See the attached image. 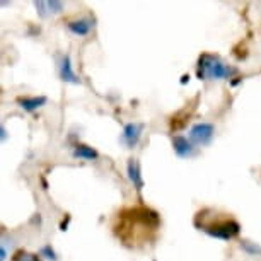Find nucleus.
<instances>
[{
	"label": "nucleus",
	"mask_w": 261,
	"mask_h": 261,
	"mask_svg": "<svg viewBox=\"0 0 261 261\" xmlns=\"http://www.w3.org/2000/svg\"><path fill=\"white\" fill-rule=\"evenodd\" d=\"M215 137V125L210 121H198L191 125L188 132V139L198 147H206L212 144Z\"/></svg>",
	"instance_id": "obj_3"
},
{
	"label": "nucleus",
	"mask_w": 261,
	"mask_h": 261,
	"mask_svg": "<svg viewBox=\"0 0 261 261\" xmlns=\"http://www.w3.org/2000/svg\"><path fill=\"white\" fill-rule=\"evenodd\" d=\"M39 256H43L48 261H58V254L55 253V249L51 248V244H45L39 249Z\"/></svg>",
	"instance_id": "obj_14"
},
{
	"label": "nucleus",
	"mask_w": 261,
	"mask_h": 261,
	"mask_svg": "<svg viewBox=\"0 0 261 261\" xmlns=\"http://www.w3.org/2000/svg\"><path fill=\"white\" fill-rule=\"evenodd\" d=\"M195 219H201V222H195V225L198 227V230L210 236V238L230 241L238 238L241 232L239 222L234 220L232 217H210V219H206L201 212H198Z\"/></svg>",
	"instance_id": "obj_1"
},
{
	"label": "nucleus",
	"mask_w": 261,
	"mask_h": 261,
	"mask_svg": "<svg viewBox=\"0 0 261 261\" xmlns=\"http://www.w3.org/2000/svg\"><path fill=\"white\" fill-rule=\"evenodd\" d=\"M63 12V2L60 0H46V14L50 16H57V14Z\"/></svg>",
	"instance_id": "obj_13"
},
{
	"label": "nucleus",
	"mask_w": 261,
	"mask_h": 261,
	"mask_svg": "<svg viewBox=\"0 0 261 261\" xmlns=\"http://www.w3.org/2000/svg\"><path fill=\"white\" fill-rule=\"evenodd\" d=\"M34 9H36L38 16L41 19H46L48 14H46V0H36L34 2Z\"/></svg>",
	"instance_id": "obj_15"
},
{
	"label": "nucleus",
	"mask_w": 261,
	"mask_h": 261,
	"mask_svg": "<svg viewBox=\"0 0 261 261\" xmlns=\"http://www.w3.org/2000/svg\"><path fill=\"white\" fill-rule=\"evenodd\" d=\"M68 33H72L73 36L84 38V36H89L94 29V21L91 17H79V19H70L67 24Z\"/></svg>",
	"instance_id": "obj_7"
},
{
	"label": "nucleus",
	"mask_w": 261,
	"mask_h": 261,
	"mask_svg": "<svg viewBox=\"0 0 261 261\" xmlns=\"http://www.w3.org/2000/svg\"><path fill=\"white\" fill-rule=\"evenodd\" d=\"M57 68H58V77H60L65 84H73V86H81L82 84V81L79 79L75 70H73L72 58L68 53H63V55L58 58Z\"/></svg>",
	"instance_id": "obj_5"
},
{
	"label": "nucleus",
	"mask_w": 261,
	"mask_h": 261,
	"mask_svg": "<svg viewBox=\"0 0 261 261\" xmlns=\"http://www.w3.org/2000/svg\"><path fill=\"white\" fill-rule=\"evenodd\" d=\"M238 73V68L227 65L220 60L217 55L203 53L198 58V67H196V75L206 81H222V79H230Z\"/></svg>",
	"instance_id": "obj_2"
},
{
	"label": "nucleus",
	"mask_w": 261,
	"mask_h": 261,
	"mask_svg": "<svg viewBox=\"0 0 261 261\" xmlns=\"http://www.w3.org/2000/svg\"><path fill=\"white\" fill-rule=\"evenodd\" d=\"M0 140H2V142L7 140V130H6V126H4V125H0Z\"/></svg>",
	"instance_id": "obj_17"
},
{
	"label": "nucleus",
	"mask_w": 261,
	"mask_h": 261,
	"mask_svg": "<svg viewBox=\"0 0 261 261\" xmlns=\"http://www.w3.org/2000/svg\"><path fill=\"white\" fill-rule=\"evenodd\" d=\"M11 261H41V256L36 253H29V251L19 249L12 254Z\"/></svg>",
	"instance_id": "obj_12"
},
{
	"label": "nucleus",
	"mask_w": 261,
	"mask_h": 261,
	"mask_svg": "<svg viewBox=\"0 0 261 261\" xmlns=\"http://www.w3.org/2000/svg\"><path fill=\"white\" fill-rule=\"evenodd\" d=\"M239 248L243 249V253H246L248 256H253V258H256V256H261V246L258 243H253V241H249V239L241 241Z\"/></svg>",
	"instance_id": "obj_11"
},
{
	"label": "nucleus",
	"mask_w": 261,
	"mask_h": 261,
	"mask_svg": "<svg viewBox=\"0 0 261 261\" xmlns=\"http://www.w3.org/2000/svg\"><path fill=\"white\" fill-rule=\"evenodd\" d=\"M72 155L75 157V159H82V161H97L99 159V152L96 149H92L91 145L81 144V142H77V144L72 147Z\"/></svg>",
	"instance_id": "obj_10"
},
{
	"label": "nucleus",
	"mask_w": 261,
	"mask_h": 261,
	"mask_svg": "<svg viewBox=\"0 0 261 261\" xmlns=\"http://www.w3.org/2000/svg\"><path fill=\"white\" fill-rule=\"evenodd\" d=\"M48 97L46 96H21L17 97V106L26 113H36L41 110L43 106H46Z\"/></svg>",
	"instance_id": "obj_9"
},
{
	"label": "nucleus",
	"mask_w": 261,
	"mask_h": 261,
	"mask_svg": "<svg viewBox=\"0 0 261 261\" xmlns=\"http://www.w3.org/2000/svg\"><path fill=\"white\" fill-rule=\"evenodd\" d=\"M126 176H128V181L134 185V188L137 191H142L144 188V176H142V167H140V162L137 159H128L126 162Z\"/></svg>",
	"instance_id": "obj_8"
},
{
	"label": "nucleus",
	"mask_w": 261,
	"mask_h": 261,
	"mask_svg": "<svg viewBox=\"0 0 261 261\" xmlns=\"http://www.w3.org/2000/svg\"><path fill=\"white\" fill-rule=\"evenodd\" d=\"M0 261H7V248L2 243H0Z\"/></svg>",
	"instance_id": "obj_16"
},
{
	"label": "nucleus",
	"mask_w": 261,
	"mask_h": 261,
	"mask_svg": "<svg viewBox=\"0 0 261 261\" xmlns=\"http://www.w3.org/2000/svg\"><path fill=\"white\" fill-rule=\"evenodd\" d=\"M144 130H145V123H137V121L125 123L120 135V142L126 149H135L140 144Z\"/></svg>",
	"instance_id": "obj_4"
},
{
	"label": "nucleus",
	"mask_w": 261,
	"mask_h": 261,
	"mask_svg": "<svg viewBox=\"0 0 261 261\" xmlns=\"http://www.w3.org/2000/svg\"><path fill=\"white\" fill-rule=\"evenodd\" d=\"M196 145L191 142L188 137H183V135H174L172 137V150L174 154L181 157V159H190L196 154Z\"/></svg>",
	"instance_id": "obj_6"
}]
</instances>
